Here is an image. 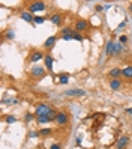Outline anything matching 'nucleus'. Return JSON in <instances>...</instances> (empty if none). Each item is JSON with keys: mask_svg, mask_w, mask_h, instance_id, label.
Listing matches in <instances>:
<instances>
[{"mask_svg": "<svg viewBox=\"0 0 132 149\" xmlns=\"http://www.w3.org/2000/svg\"><path fill=\"white\" fill-rule=\"evenodd\" d=\"M53 107L48 102H39L36 107H35V116L36 118H42V116H48L51 113Z\"/></svg>", "mask_w": 132, "mask_h": 149, "instance_id": "f257e3e1", "label": "nucleus"}, {"mask_svg": "<svg viewBox=\"0 0 132 149\" xmlns=\"http://www.w3.org/2000/svg\"><path fill=\"white\" fill-rule=\"evenodd\" d=\"M29 12H32L33 15L36 14V12H44V11H47V3L45 2H41V0H36V2H30L29 5Z\"/></svg>", "mask_w": 132, "mask_h": 149, "instance_id": "f03ea898", "label": "nucleus"}, {"mask_svg": "<svg viewBox=\"0 0 132 149\" xmlns=\"http://www.w3.org/2000/svg\"><path fill=\"white\" fill-rule=\"evenodd\" d=\"M45 54L47 53H44V51H41V50H32L30 54H29V62L33 63V65H38V62L45 59Z\"/></svg>", "mask_w": 132, "mask_h": 149, "instance_id": "7ed1b4c3", "label": "nucleus"}, {"mask_svg": "<svg viewBox=\"0 0 132 149\" xmlns=\"http://www.w3.org/2000/svg\"><path fill=\"white\" fill-rule=\"evenodd\" d=\"M30 77L32 78H42L44 75L47 74V68L45 66H41V65H33L30 68Z\"/></svg>", "mask_w": 132, "mask_h": 149, "instance_id": "20e7f679", "label": "nucleus"}, {"mask_svg": "<svg viewBox=\"0 0 132 149\" xmlns=\"http://www.w3.org/2000/svg\"><path fill=\"white\" fill-rule=\"evenodd\" d=\"M68 124H69V113L65 111V110H60L57 118H56V125L57 127H65Z\"/></svg>", "mask_w": 132, "mask_h": 149, "instance_id": "39448f33", "label": "nucleus"}, {"mask_svg": "<svg viewBox=\"0 0 132 149\" xmlns=\"http://www.w3.org/2000/svg\"><path fill=\"white\" fill-rule=\"evenodd\" d=\"M74 29H75L77 32H80V33H84V32H89L90 24H89V21H87L86 18H80V20L75 21Z\"/></svg>", "mask_w": 132, "mask_h": 149, "instance_id": "423d86ee", "label": "nucleus"}, {"mask_svg": "<svg viewBox=\"0 0 132 149\" xmlns=\"http://www.w3.org/2000/svg\"><path fill=\"white\" fill-rule=\"evenodd\" d=\"M129 142H131V137L126 136V134H123V136H120V137L116 140V148H117V149H125V148H128Z\"/></svg>", "mask_w": 132, "mask_h": 149, "instance_id": "0eeeda50", "label": "nucleus"}, {"mask_svg": "<svg viewBox=\"0 0 132 149\" xmlns=\"http://www.w3.org/2000/svg\"><path fill=\"white\" fill-rule=\"evenodd\" d=\"M44 66L47 68L48 72H53V69H54V59H53L51 54H45V59H44Z\"/></svg>", "mask_w": 132, "mask_h": 149, "instance_id": "6e6552de", "label": "nucleus"}, {"mask_svg": "<svg viewBox=\"0 0 132 149\" xmlns=\"http://www.w3.org/2000/svg\"><path fill=\"white\" fill-rule=\"evenodd\" d=\"M57 41H59V36H57V35H53V36L47 38L45 42H44V48H45V50H51L53 47L56 45Z\"/></svg>", "mask_w": 132, "mask_h": 149, "instance_id": "1a4fd4ad", "label": "nucleus"}, {"mask_svg": "<svg viewBox=\"0 0 132 149\" xmlns=\"http://www.w3.org/2000/svg\"><path fill=\"white\" fill-rule=\"evenodd\" d=\"M110 89L111 91H114V92H117V91H120L122 87H123V80L122 78H114V80H110Z\"/></svg>", "mask_w": 132, "mask_h": 149, "instance_id": "9d476101", "label": "nucleus"}, {"mask_svg": "<svg viewBox=\"0 0 132 149\" xmlns=\"http://www.w3.org/2000/svg\"><path fill=\"white\" fill-rule=\"evenodd\" d=\"M107 75L110 77V80H114V78H122V68H119V66L111 68L110 71L107 72Z\"/></svg>", "mask_w": 132, "mask_h": 149, "instance_id": "9b49d317", "label": "nucleus"}, {"mask_svg": "<svg viewBox=\"0 0 132 149\" xmlns=\"http://www.w3.org/2000/svg\"><path fill=\"white\" fill-rule=\"evenodd\" d=\"M20 18H21L23 21H26V23H30V24L35 23V15H33L32 12H29V11H21Z\"/></svg>", "mask_w": 132, "mask_h": 149, "instance_id": "f8f14e48", "label": "nucleus"}, {"mask_svg": "<svg viewBox=\"0 0 132 149\" xmlns=\"http://www.w3.org/2000/svg\"><path fill=\"white\" fill-rule=\"evenodd\" d=\"M66 96H74V98H80V96H84L86 95V91L83 89H69L65 92Z\"/></svg>", "mask_w": 132, "mask_h": 149, "instance_id": "ddd939ff", "label": "nucleus"}, {"mask_svg": "<svg viewBox=\"0 0 132 149\" xmlns=\"http://www.w3.org/2000/svg\"><path fill=\"white\" fill-rule=\"evenodd\" d=\"M122 77L125 80H132V65H125L122 68Z\"/></svg>", "mask_w": 132, "mask_h": 149, "instance_id": "4468645a", "label": "nucleus"}, {"mask_svg": "<svg viewBox=\"0 0 132 149\" xmlns=\"http://www.w3.org/2000/svg\"><path fill=\"white\" fill-rule=\"evenodd\" d=\"M50 21L54 24V26H62V23H63V15L59 14V12H56V14H53V15L50 17Z\"/></svg>", "mask_w": 132, "mask_h": 149, "instance_id": "2eb2a0df", "label": "nucleus"}, {"mask_svg": "<svg viewBox=\"0 0 132 149\" xmlns=\"http://www.w3.org/2000/svg\"><path fill=\"white\" fill-rule=\"evenodd\" d=\"M123 48H125V45L123 44H120L119 41H114V48H113V56L114 57H119L120 53L123 51Z\"/></svg>", "mask_w": 132, "mask_h": 149, "instance_id": "dca6fc26", "label": "nucleus"}, {"mask_svg": "<svg viewBox=\"0 0 132 149\" xmlns=\"http://www.w3.org/2000/svg\"><path fill=\"white\" fill-rule=\"evenodd\" d=\"M69 78H71V75H69L68 72H62L57 75V83L59 84H68L69 83Z\"/></svg>", "mask_w": 132, "mask_h": 149, "instance_id": "f3484780", "label": "nucleus"}, {"mask_svg": "<svg viewBox=\"0 0 132 149\" xmlns=\"http://www.w3.org/2000/svg\"><path fill=\"white\" fill-rule=\"evenodd\" d=\"M113 48H114V39H110L107 42V45H105V56L107 57L113 56Z\"/></svg>", "mask_w": 132, "mask_h": 149, "instance_id": "a211bd4d", "label": "nucleus"}, {"mask_svg": "<svg viewBox=\"0 0 132 149\" xmlns=\"http://www.w3.org/2000/svg\"><path fill=\"white\" fill-rule=\"evenodd\" d=\"M75 29H72L71 26H65V27L60 29V36H66V35H74Z\"/></svg>", "mask_w": 132, "mask_h": 149, "instance_id": "6ab92c4d", "label": "nucleus"}, {"mask_svg": "<svg viewBox=\"0 0 132 149\" xmlns=\"http://www.w3.org/2000/svg\"><path fill=\"white\" fill-rule=\"evenodd\" d=\"M51 133H53L51 128H41V130H39V136H42V137H47V136H50Z\"/></svg>", "mask_w": 132, "mask_h": 149, "instance_id": "aec40b11", "label": "nucleus"}, {"mask_svg": "<svg viewBox=\"0 0 132 149\" xmlns=\"http://www.w3.org/2000/svg\"><path fill=\"white\" fill-rule=\"evenodd\" d=\"M35 119H36V116H35L33 113H26V115H24V120L27 122V124L32 122V120H35Z\"/></svg>", "mask_w": 132, "mask_h": 149, "instance_id": "412c9836", "label": "nucleus"}, {"mask_svg": "<svg viewBox=\"0 0 132 149\" xmlns=\"http://www.w3.org/2000/svg\"><path fill=\"white\" fill-rule=\"evenodd\" d=\"M36 120H38V124H42V125H44V124H50V122H51L48 116H42V118H36Z\"/></svg>", "mask_w": 132, "mask_h": 149, "instance_id": "4be33fe9", "label": "nucleus"}, {"mask_svg": "<svg viewBox=\"0 0 132 149\" xmlns=\"http://www.w3.org/2000/svg\"><path fill=\"white\" fill-rule=\"evenodd\" d=\"M44 23H45V17L35 15V23H33V24H44Z\"/></svg>", "mask_w": 132, "mask_h": 149, "instance_id": "5701e85b", "label": "nucleus"}, {"mask_svg": "<svg viewBox=\"0 0 132 149\" xmlns=\"http://www.w3.org/2000/svg\"><path fill=\"white\" fill-rule=\"evenodd\" d=\"M74 39H75V41H80V42H83V41H84V35L75 30V33H74Z\"/></svg>", "mask_w": 132, "mask_h": 149, "instance_id": "b1692460", "label": "nucleus"}, {"mask_svg": "<svg viewBox=\"0 0 132 149\" xmlns=\"http://www.w3.org/2000/svg\"><path fill=\"white\" fill-rule=\"evenodd\" d=\"M14 30L12 29H9V30H6V33H5V39H14Z\"/></svg>", "mask_w": 132, "mask_h": 149, "instance_id": "393cba45", "label": "nucleus"}, {"mask_svg": "<svg viewBox=\"0 0 132 149\" xmlns=\"http://www.w3.org/2000/svg\"><path fill=\"white\" fill-rule=\"evenodd\" d=\"M5 122H6V124H15V122H17V118L15 116H6L5 118Z\"/></svg>", "mask_w": 132, "mask_h": 149, "instance_id": "a878e982", "label": "nucleus"}, {"mask_svg": "<svg viewBox=\"0 0 132 149\" xmlns=\"http://www.w3.org/2000/svg\"><path fill=\"white\" fill-rule=\"evenodd\" d=\"M128 41H129L128 35H122V36L119 38V42H120V44H123V45H125V44H128Z\"/></svg>", "mask_w": 132, "mask_h": 149, "instance_id": "bb28decb", "label": "nucleus"}, {"mask_svg": "<svg viewBox=\"0 0 132 149\" xmlns=\"http://www.w3.org/2000/svg\"><path fill=\"white\" fill-rule=\"evenodd\" d=\"M27 137H29V139H38V137H39V131H30Z\"/></svg>", "mask_w": 132, "mask_h": 149, "instance_id": "cd10ccee", "label": "nucleus"}, {"mask_svg": "<svg viewBox=\"0 0 132 149\" xmlns=\"http://www.w3.org/2000/svg\"><path fill=\"white\" fill-rule=\"evenodd\" d=\"M50 149H63V146H62L60 143H53V145L50 146Z\"/></svg>", "mask_w": 132, "mask_h": 149, "instance_id": "c85d7f7f", "label": "nucleus"}, {"mask_svg": "<svg viewBox=\"0 0 132 149\" xmlns=\"http://www.w3.org/2000/svg\"><path fill=\"white\" fill-rule=\"evenodd\" d=\"M95 11L96 12H102L104 11V5H95Z\"/></svg>", "mask_w": 132, "mask_h": 149, "instance_id": "c756f323", "label": "nucleus"}, {"mask_svg": "<svg viewBox=\"0 0 132 149\" xmlns=\"http://www.w3.org/2000/svg\"><path fill=\"white\" fill-rule=\"evenodd\" d=\"M63 41H72L74 39V35H66V36H60Z\"/></svg>", "mask_w": 132, "mask_h": 149, "instance_id": "7c9ffc66", "label": "nucleus"}, {"mask_svg": "<svg viewBox=\"0 0 132 149\" xmlns=\"http://www.w3.org/2000/svg\"><path fill=\"white\" fill-rule=\"evenodd\" d=\"M125 113H126V115H129V116H132V107H128V109H125Z\"/></svg>", "mask_w": 132, "mask_h": 149, "instance_id": "2f4dec72", "label": "nucleus"}, {"mask_svg": "<svg viewBox=\"0 0 132 149\" xmlns=\"http://www.w3.org/2000/svg\"><path fill=\"white\" fill-rule=\"evenodd\" d=\"M111 6H113L111 3H107V5H104V11H108V9H110Z\"/></svg>", "mask_w": 132, "mask_h": 149, "instance_id": "473e14b6", "label": "nucleus"}, {"mask_svg": "<svg viewBox=\"0 0 132 149\" xmlns=\"http://www.w3.org/2000/svg\"><path fill=\"white\" fill-rule=\"evenodd\" d=\"M125 26H126V21L120 23V24H119V27H117V30H119V29H123V27H125Z\"/></svg>", "mask_w": 132, "mask_h": 149, "instance_id": "72a5a7b5", "label": "nucleus"}, {"mask_svg": "<svg viewBox=\"0 0 132 149\" xmlns=\"http://www.w3.org/2000/svg\"><path fill=\"white\" fill-rule=\"evenodd\" d=\"M77 145H78V146L81 145V136H78V137H77Z\"/></svg>", "mask_w": 132, "mask_h": 149, "instance_id": "f704fd0d", "label": "nucleus"}, {"mask_svg": "<svg viewBox=\"0 0 132 149\" xmlns=\"http://www.w3.org/2000/svg\"><path fill=\"white\" fill-rule=\"evenodd\" d=\"M128 9H129V12H131V14H132V2H131V3H129V6H128Z\"/></svg>", "mask_w": 132, "mask_h": 149, "instance_id": "c9c22d12", "label": "nucleus"}, {"mask_svg": "<svg viewBox=\"0 0 132 149\" xmlns=\"http://www.w3.org/2000/svg\"><path fill=\"white\" fill-rule=\"evenodd\" d=\"M131 18H132V17H131Z\"/></svg>", "mask_w": 132, "mask_h": 149, "instance_id": "e433bc0d", "label": "nucleus"}]
</instances>
